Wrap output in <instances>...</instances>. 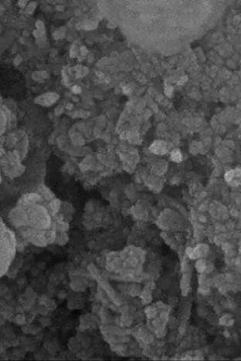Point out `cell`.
I'll list each match as a JSON object with an SVG mask.
<instances>
[{
	"mask_svg": "<svg viewBox=\"0 0 241 361\" xmlns=\"http://www.w3.org/2000/svg\"><path fill=\"white\" fill-rule=\"evenodd\" d=\"M28 224L35 229H48L51 225V218L48 212L44 207L36 204L28 209Z\"/></svg>",
	"mask_w": 241,
	"mask_h": 361,
	"instance_id": "6da1fadb",
	"label": "cell"
},
{
	"mask_svg": "<svg viewBox=\"0 0 241 361\" xmlns=\"http://www.w3.org/2000/svg\"><path fill=\"white\" fill-rule=\"evenodd\" d=\"M15 237L13 232L1 226V260L4 258V261L1 262V265L5 263L6 267L7 263L11 261L13 258L14 250L15 249Z\"/></svg>",
	"mask_w": 241,
	"mask_h": 361,
	"instance_id": "7a4b0ae2",
	"label": "cell"
},
{
	"mask_svg": "<svg viewBox=\"0 0 241 361\" xmlns=\"http://www.w3.org/2000/svg\"><path fill=\"white\" fill-rule=\"evenodd\" d=\"M9 218L16 226H21L28 224V214L24 208L17 207L9 214Z\"/></svg>",
	"mask_w": 241,
	"mask_h": 361,
	"instance_id": "3957f363",
	"label": "cell"
},
{
	"mask_svg": "<svg viewBox=\"0 0 241 361\" xmlns=\"http://www.w3.org/2000/svg\"><path fill=\"white\" fill-rule=\"evenodd\" d=\"M42 199L40 195L35 193H30L24 195L18 203V207L25 209L26 208H30L31 207L36 204L37 202Z\"/></svg>",
	"mask_w": 241,
	"mask_h": 361,
	"instance_id": "277c9868",
	"label": "cell"
},
{
	"mask_svg": "<svg viewBox=\"0 0 241 361\" xmlns=\"http://www.w3.org/2000/svg\"><path fill=\"white\" fill-rule=\"evenodd\" d=\"M60 204H61V202L59 199L54 200L51 202V203L50 204V210H51L52 214H55L58 212L59 210L60 209Z\"/></svg>",
	"mask_w": 241,
	"mask_h": 361,
	"instance_id": "5b68a950",
	"label": "cell"
},
{
	"mask_svg": "<svg viewBox=\"0 0 241 361\" xmlns=\"http://www.w3.org/2000/svg\"><path fill=\"white\" fill-rule=\"evenodd\" d=\"M68 240V237L66 236V234L65 233H64V232H62L61 234L59 235L58 237H56L55 240L57 241V242L58 243L57 244H59L60 245H64V244H66Z\"/></svg>",
	"mask_w": 241,
	"mask_h": 361,
	"instance_id": "8992f818",
	"label": "cell"
},
{
	"mask_svg": "<svg viewBox=\"0 0 241 361\" xmlns=\"http://www.w3.org/2000/svg\"><path fill=\"white\" fill-rule=\"evenodd\" d=\"M42 195L47 199H50L52 198V194L51 191L47 188H42Z\"/></svg>",
	"mask_w": 241,
	"mask_h": 361,
	"instance_id": "52a82bcc",
	"label": "cell"
},
{
	"mask_svg": "<svg viewBox=\"0 0 241 361\" xmlns=\"http://www.w3.org/2000/svg\"><path fill=\"white\" fill-rule=\"evenodd\" d=\"M167 90H168V92L166 93V95H169H169H170L172 93V87H171V86H169V87H166V89H165V91H167Z\"/></svg>",
	"mask_w": 241,
	"mask_h": 361,
	"instance_id": "ba28073f",
	"label": "cell"
},
{
	"mask_svg": "<svg viewBox=\"0 0 241 361\" xmlns=\"http://www.w3.org/2000/svg\"><path fill=\"white\" fill-rule=\"evenodd\" d=\"M23 317H22V316H21V315H20V320H21V318H23ZM18 322H19V321H18ZM21 320H20V322H19V323L21 324Z\"/></svg>",
	"mask_w": 241,
	"mask_h": 361,
	"instance_id": "9c48e42d",
	"label": "cell"
}]
</instances>
